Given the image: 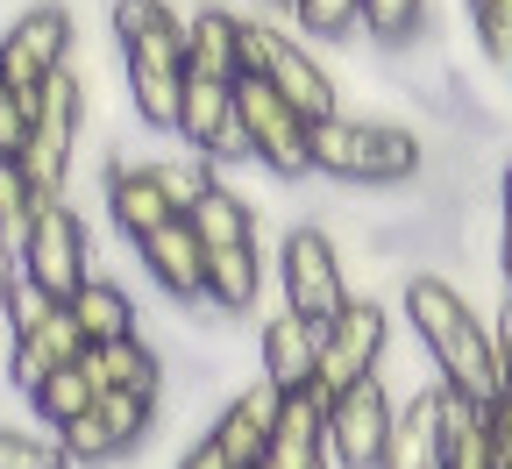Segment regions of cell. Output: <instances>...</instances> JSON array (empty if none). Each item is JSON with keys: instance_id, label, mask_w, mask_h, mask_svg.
<instances>
[{"instance_id": "cell-7", "label": "cell", "mask_w": 512, "mask_h": 469, "mask_svg": "<svg viewBox=\"0 0 512 469\" xmlns=\"http://www.w3.org/2000/svg\"><path fill=\"white\" fill-rule=\"evenodd\" d=\"M384 342H392V306L370 299V292H349V306L328 320L320 334V363H313V391H349L363 377L384 370Z\"/></svg>"}, {"instance_id": "cell-39", "label": "cell", "mask_w": 512, "mask_h": 469, "mask_svg": "<svg viewBox=\"0 0 512 469\" xmlns=\"http://www.w3.org/2000/svg\"><path fill=\"white\" fill-rule=\"evenodd\" d=\"M15 285H22V256H15V242H0V327H8V306H15Z\"/></svg>"}, {"instance_id": "cell-32", "label": "cell", "mask_w": 512, "mask_h": 469, "mask_svg": "<svg viewBox=\"0 0 512 469\" xmlns=\"http://www.w3.org/2000/svg\"><path fill=\"white\" fill-rule=\"evenodd\" d=\"M0 469H72L64 441L50 427H8L0 420Z\"/></svg>"}, {"instance_id": "cell-5", "label": "cell", "mask_w": 512, "mask_h": 469, "mask_svg": "<svg viewBox=\"0 0 512 469\" xmlns=\"http://www.w3.org/2000/svg\"><path fill=\"white\" fill-rule=\"evenodd\" d=\"M278 306L306 313L328 327L349 306V271H342V249L328 221H292L278 242Z\"/></svg>"}, {"instance_id": "cell-8", "label": "cell", "mask_w": 512, "mask_h": 469, "mask_svg": "<svg viewBox=\"0 0 512 469\" xmlns=\"http://www.w3.org/2000/svg\"><path fill=\"white\" fill-rule=\"evenodd\" d=\"M157 406L164 398H143V391H100L57 441H64V455H72V469H114V462H128L157 434Z\"/></svg>"}, {"instance_id": "cell-31", "label": "cell", "mask_w": 512, "mask_h": 469, "mask_svg": "<svg viewBox=\"0 0 512 469\" xmlns=\"http://www.w3.org/2000/svg\"><path fill=\"white\" fill-rule=\"evenodd\" d=\"M285 22L306 43H356L363 36V0H299Z\"/></svg>"}, {"instance_id": "cell-43", "label": "cell", "mask_w": 512, "mask_h": 469, "mask_svg": "<svg viewBox=\"0 0 512 469\" xmlns=\"http://www.w3.org/2000/svg\"><path fill=\"white\" fill-rule=\"evenodd\" d=\"M498 72H505V79H512V57H505V64H498Z\"/></svg>"}, {"instance_id": "cell-1", "label": "cell", "mask_w": 512, "mask_h": 469, "mask_svg": "<svg viewBox=\"0 0 512 469\" xmlns=\"http://www.w3.org/2000/svg\"><path fill=\"white\" fill-rule=\"evenodd\" d=\"M399 306H406V327L420 334V349L434 363V384L456 391L463 406L491 413L505 398V377H498V334L491 320L470 306V292L441 271H406L399 285Z\"/></svg>"}, {"instance_id": "cell-16", "label": "cell", "mask_w": 512, "mask_h": 469, "mask_svg": "<svg viewBox=\"0 0 512 469\" xmlns=\"http://www.w3.org/2000/svg\"><path fill=\"white\" fill-rule=\"evenodd\" d=\"M441 448H448V391L441 384H420V391L399 398L392 441H384V462L377 469H441Z\"/></svg>"}, {"instance_id": "cell-34", "label": "cell", "mask_w": 512, "mask_h": 469, "mask_svg": "<svg viewBox=\"0 0 512 469\" xmlns=\"http://www.w3.org/2000/svg\"><path fill=\"white\" fill-rule=\"evenodd\" d=\"M29 114H36V100H22L15 86H0V157H22V143H29Z\"/></svg>"}, {"instance_id": "cell-36", "label": "cell", "mask_w": 512, "mask_h": 469, "mask_svg": "<svg viewBox=\"0 0 512 469\" xmlns=\"http://www.w3.org/2000/svg\"><path fill=\"white\" fill-rule=\"evenodd\" d=\"M498 278H505V299H512V157L498 171Z\"/></svg>"}, {"instance_id": "cell-2", "label": "cell", "mask_w": 512, "mask_h": 469, "mask_svg": "<svg viewBox=\"0 0 512 469\" xmlns=\"http://www.w3.org/2000/svg\"><path fill=\"white\" fill-rule=\"evenodd\" d=\"M242 79H264L306 128L342 114V86L328 72V57H320L292 22H278V15H242Z\"/></svg>"}, {"instance_id": "cell-35", "label": "cell", "mask_w": 512, "mask_h": 469, "mask_svg": "<svg viewBox=\"0 0 512 469\" xmlns=\"http://www.w3.org/2000/svg\"><path fill=\"white\" fill-rule=\"evenodd\" d=\"M57 306H64V299H50L43 285H29V278H22V285H15V306H8V334H29V327H43Z\"/></svg>"}, {"instance_id": "cell-44", "label": "cell", "mask_w": 512, "mask_h": 469, "mask_svg": "<svg viewBox=\"0 0 512 469\" xmlns=\"http://www.w3.org/2000/svg\"><path fill=\"white\" fill-rule=\"evenodd\" d=\"M0 242H8V221H0Z\"/></svg>"}, {"instance_id": "cell-19", "label": "cell", "mask_w": 512, "mask_h": 469, "mask_svg": "<svg viewBox=\"0 0 512 469\" xmlns=\"http://www.w3.org/2000/svg\"><path fill=\"white\" fill-rule=\"evenodd\" d=\"M185 72L192 79H242V15L221 0L185 8Z\"/></svg>"}, {"instance_id": "cell-25", "label": "cell", "mask_w": 512, "mask_h": 469, "mask_svg": "<svg viewBox=\"0 0 512 469\" xmlns=\"http://www.w3.org/2000/svg\"><path fill=\"white\" fill-rule=\"evenodd\" d=\"M192 235H200V249H242V242H264V214H256L249 199L221 178L200 199V214H192Z\"/></svg>"}, {"instance_id": "cell-22", "label": "cell", "mask_w": 512, "mask_h": 469, "mask_svg": "<svg viewBox=\"0 0 512 469\" xmlns=\"http://www.w3.org/2000/svg\"><path fill=\"white\" fill-rule=\"evenodd\" d=\"M264 242H242V249H207V306L214 320H249L264 306Z\"/></svg>"}, {"instance_id": "cell-38", "label": "cell", "mask_w": 512, "mask_h": 469, "mask_svg": "<svg viewBox=\"0 0 512 469\" xmlns=\"http://www.w3.org/2000/svg\"><path fill=\"white\" fill-rule=\"evenodd\" d=\"M178 469H235V462H228V448H221L214 434H200V441H185V455H178Z\"/></svg>"}, {"instance_id": "cell-11", "label": "cell", "mask_w": 512, "mask_h": 469, "mask_svg": "<svg viewBox=\"0 0 512 469\" xmlns=\"http://www.w3.org/2000/svg\"><path fill=\"white\" fill-rule=\"evenodd\" d=\"M178 143H185L192 157H207L214 171L249 164V136H242V114H235V79H192V72H185Z\"/></svg>"}, {"instance_id": "cell-29", "label": "cell", "mask_w": 512, "mask_h": 469, "mask_svg": "<svg viewBox=\"0 0 512 469\" xmlns=\"http://www.w3.org/2000/svg\"><path fill=\"white\" fill-rule=\"evenodd\" d=\"M150 171H157V192H164V207L178 214V221H192V214H200V199L221 185V171L207 164V157H150Z\"/></svg>"}, {"instance_id": "cell-24", "label": "cell", "mask_w": 512, "mask_h": 469, "mask_svg": "<svg viewBox=\"0 0 512 469\" xmlns=\"http://www.w3.org/2000/svg\"><path fill=\"white\" fill-rule=\"evenodd\" d=\"M107 221L128 235V249H136L143 235H157L164 221H178L164 207V192H157V171L136 164V171H107Z\"/></svg>"}, {"instance_id": "cell-9", "label": "cell", "mask_w": 512, "mask_h": 469, "mask_svg": "<svg viewBox=\"0 0 512 469\" xmlns=\"http://www.w3.org/2000/svg\"><path fill=\"white\" fill-rule=\"evenodd\" d=\"M392 413H399V398L384 384V370L335 391L328 398V469H377L384 441H392Z\"/></svg>"}, {"instance_id": "cell-14", "label": "cell", "mask_w": 512, "mask_h": 469, "mask_svg": "<svg viewBox=\"0 0 512 469\" xmlns=\"http://www.w3.org/2000/svg\"><path fill=\"white\" fill-rule=\"evenodd\" d=\"M320 320L292 313V306H271L264 327H256V377L278 384V391H306L313 384V363H320Z\"/></svg>"}, {"instance_id": "cell-13", "label": "cell", "mask_w": 512, "mask_h": 469, "mask_svg": "<svg viewBox=\"0 0 512 469\" xmlns=\"http://www.w3.org/2000/svg\"><path fill=\"white\" fill-rule=\"evenodd\" d=\"M136 263H143V278H150L178 313L207 306V249H200V235H192V221H164L157 235H143V242H136Z\"/></svg>"}, {"instance_id": "cell-10", "label": "cell", "mask_w": 512, "mask_h": 469, "mask_svg": "<svg viewBox=\"0 0 512 469\" xmlns=\"http://www.w3.org/2000/svg\"><path fill=\"white\" fill-rule=\"evenodd\" d=\"M235 114H242V136H249V164H264L271 178H313L306 164V136L313 128L264 86V79H235Z\"/></svg>"}, {"instance_id": "cell-18", "label": "cell", "mask_w": 512, "mask_h": 469, "mask_svg": "<svg viewBox=\"0 0 512 469\" xmlns=\"http://www.w3.org/2000/svg\"><path fill=\"white\" fill-rule=\"evenodd\" d=\"M93 391H143V398H164V377H171V349L157 334H128V342H107V349H86L79 356Z\"/></svg>"}, {"instance_id": "cell-40", "label": "cell", "mask_w": 512, "mask_h": 469, "mask_svg": "<svg viewBox=\"0 0 512 469\" xmlns=\"http://www.w3.org/2000/svg\"><path fill=\"white\" fill-rule=\"evenodd\" d=\"M491 334H498V377H505V398H512V299L498 306V320H491Z\"/></svg>"}, {"instance_id": "cell-21", "label": "cell", "mask_w": 512, "mask_h": 469, "mask_svg": "<svg viewBox=\"0 0 512 469\" xmlns=\"http://www.w3.org/2000/svg\"><path fill=\"white\" fill-rule=\"evenodd\" d=\"M427 171V143L420 128L406 121H363V164H356V185H377V192H399Z\"/></svg>"}, {"instance_id": "cell-3", "label": "cell", "mask_w": 512, "mask_h": 469, "mask_svg": "<svg viewBox=\"0 0 512 469\" xmlns=\"http://www.w3.org/2000/svg\"><path fill=\"white\" fill-rule=\"evenodd\" d=\"M79 136H86V79L64 64V72L36 93V114H29V143H22V178L43 199H64V185H72V164H79Z\"/></svg>"}, {"instance_id": "cell-6", "label": "cell", "mask_w": 512, "mask_h": 469, "mask_svg": "<svg viewBox=\"0 0 512 469\" xmlns=\"http://www.w3.org/2000/svg\"><path fill=\"white\" fill-rule=\"evenodd\" d=\"M72 43H79V22H72L64 0H29V8H15V22L0 29V86L36 100L64 64H72Z\"/></svg>"}, {"instance_id": "cell-12", "label": "cell", "mask_w": 512, "mask_h": 469, "mask_svg": "<svg viewBox=\"0 0 512 469\" xmlns=\"http://www.w3.org/2000/svg\"><path fill=\"white\" fill-rule=\"evenodd\" d=\"M121 79H128V107L150 136H178V100H185V36L164 43H136L121 50Z\"/></svg>"}, {"instance_id": "cell-17", "label": "cell", "mask_w": 512, "mask_h": 469, "mask_svg": "<svg viewBox=\"0 0 512 469\" xmlns=\"http://www.w3.org/2000/svg\"><path fill=\"white\" fill-rule=\"evenodd\" d=\"M278 406H285V391L278 384H264V377H249L228 406L214 413V441L228 448V462L235 469H256V455H264V441H271V427H278Z\"/></svg>"}, {"instance_id": "cell-37", "label": "cell", "mask_w": 512, "mask_h": 469, "mask_svg": "<svg viewBox=\"0 0 512 469\" xmlns=\"http://www.w3.org/2000/svg\"><path fill=\"white\" fill-rule=\"evenodd\" d=\"M491 469H512V398L491 406Z\"/></svg>"}, {"instance_id": "cell-20", "label": "cell", "mask_w": 512, "mask_h": 469, "mask_svg": "<svg viewBox=\"0 0 512 469\" xmlns=\"http://www.w3.org/2000/svg\"><path fill=\"white\" fill-rule=\"evenodd\" d=\"M86 356V334H79V320H72V306H57L43 327H29V334H15V356H8V384L29 398L50 370H64V363H79Z\"/></svg>"}, {"instance_id": "cell-41", "label": "cell", "mask_w": 512, "mask_h": 469, "mask_svg": "<svg viewBox=\"0 0 512 469\" xmlns=\"http://www.w3.org/2000/svg\"><path fill=\"white\" fill-rule=\"evenodd\" d=\"M292 8H299V0H278V15H292Z\"/></svg>"}, {"instance_id": "cell-28", "label": "cell", "mask_w": 512, "mask_h": 469, "mask_svg": "<svg viewBox=\"0 0 512 469\" xmlns=\"http://www.w3.org/2000/svg\"><path fill=\"white\" fill-rule=\"evenodd\" d=\"M427 22H434V0H363V43L377 50L427 43Z\"/></svg>"}, {"instance_id": "cell-26", "label": "cell", "mask_w": 512, "mask_h": 469, "mask_svg": "<svg viewBox=\"0 0 512 469\" xmlns=\"http://www.w3.org/2000/svg\"><path fill=\"white\" fill-rule=\"evenodd\" d=\"M306 164H313V178H328V185H356V164H363V121H356V114L313 121Z\"/></svg>"}, {"instance_id": "cell-33", "label": "cell", "mask_w": 512, "mask_h": 469, "mask_svg": "<svg viewBox=\"0 0 512 469\" xmlns=\"http://www.w3.org/2000/svg\"><path fill=\"white\" fill-rule=\"evenodd\" d=\"M470 36L491 64L512 57V0H470Z\"/></svg>"}, {"instance_id": "cell-30", "label": "cell", "mask_w": 512, "mask_h": 469, "mask_svg": "<svg viewBox=\"0 0 512 469\" xmlns=\"http://www.w3.org/2000/svg\"><path fill=\"white\" fill-rule=\"evenodd\" d=\"M107 22H114V43H121V50H136V43H164V36H185V8H171V0H114Z\"/></svg>"}, {"instance_id": "cell-23", "label": "cell", "mask_w": 512, "mask_h": 469, "mask_svg": "<svg viewBox=\"0 0 512 469\" xmlns=\"http://www.w3.org/2000/svg\"><path fill=\"white\" fill-rule=\"evenodd\" d=\"M72 320H79V334H86V349H107V342H128V334H143V306H136V292H128L121 278H86L72 299Z\"/></svg>"}, {"instance_id": "cell-15", "label": "cell", "mask_w": 512, "mask_h": 469, "mask_svg": "<svg viewBox=\"0 0 512 469\" xmlns=\"http://www.w3.org/2000/svg\"><path fill=\"white\" fill-rule=\"evenodd\" d=\"M256 469H328V391H285Z\"/></svg>"}, {"instance_id": "cell-42", "label": "cell", "mask_w": 512, "mask_h": 469, "mask_svg": "<svg viewBox=\"0 0 512 469\" xmlns=\"http://www.w3.org/2000/svg\"><path fill=\"white\" fill-rule=\"evenodd\" d=\"M249 8H278V0H249Z\"/></svg>"}, {"instance_id": "cell-27", "label": "cell", "mask_w": 512, "mask_h": 469, "mask_svg": "<svg viewBox=\"0 0 512 469\" xmlns=\"http://www.w3.org/2000/svg\"><path fill=\"white\" fill-rule=\"evenodd\" d=\"M93 398H100V391H93L86 363H64V370H50V377H43V384L29 391V413H36V420H43L50 434H64V427H72V420H79V413L93 406Z\"/></svg>"}, {"instance_id": "cell-4", "label": "cell", "mask_w": 512, "mask_h": 469, "mask_svg": "<svg viewBox=\"0 0 512 469\" xmlns=\"http://www.w3.org/2000/svg\"><path fill=\"white\" fill-rule=\"evenodd\" d=\"M15 256H22L29 285H43L50 299H72L93 278V228H86V214L72 199H43L15 235Z\"/></svg>"}]
</instances>
